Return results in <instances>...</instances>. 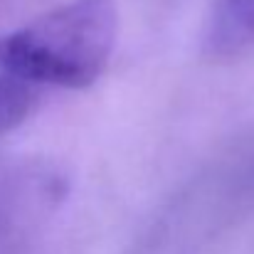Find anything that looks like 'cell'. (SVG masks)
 Listing matches in <instances>:
<instances>
[{
	"mask_svg": "<svg viewBox=\"0 0 254 254\" xmlns=\"http://www.w3.org/2000/svg\"><path fill=\"white\" fill-rule=\"evenodd\" d=\"M119 40L114 0H69L0 37L7 60L42 89H86Z\"/></svg>",
	"mask_w": 254,
	"mask_h": 254,
	"instance_id": "cell-1",
	"label": "cell"
},
{
	"mask_svg": "<svg viewBox=\"0 0 254 254\" xmlns=\"http://www.w3.org/2000/svg\"><path fill=\"white\" fill-rule=\"evenodd\" d=\"M254 47V0H215L205 30V55L230 60Z\"/></svg>",
	"mask_w": 254,
	"mask_h": 254,
	"instance_id": "cell-2",
	"label": "cell"
},
{
	"mask_svg": "<svg viewBox=\"0 0 254 254\" xmlns=\"http://www.w3.org/2000/svg\"><path fill=\"white\" fill-rule=\"evenodd\" d=\"M42 86L30 82L5 55L0 42V136L17 128L40 104Z\"/></svg>",
	"mask_w": 254,
	"mask_h": 254,
	"instance_id": "cell-3",
	"label": "cell"
}]
</instances>
